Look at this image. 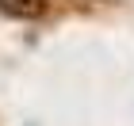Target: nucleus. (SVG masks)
I'll return each instance as SVG.
<instances>
[{
    "mask_svg": "<svg viewBox=\"0 0 134 126\" xmlns=\"http://www.w3.org/2000/svg\"><path fill=\"white\" fill-rule=\"evenodd\" d=\"M0 11L12 19H38L46 11V0H0Z\"/></svg>",
    "mask_w": 134,
    "mask_h": 126,
    "instance_id": "nucleus-1",
    "label": "nucleus"
}]
</instances>
